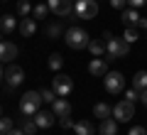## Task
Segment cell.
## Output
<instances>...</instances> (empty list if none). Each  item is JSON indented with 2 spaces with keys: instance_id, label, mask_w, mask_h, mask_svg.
I'll use <instances>...</instances> for the list:
<instances>
[{
  "instance_id": "6da1fadb",
  "label": "cell",
  "mask_w": 147,
  "mask_h": 135,
  "mask_svg": "<svg viewBox=\"0 0 147 135\" xmlns=\"http://www.w3.org/2000/svg\"><path fill=\"white\" fill-rule=\"evenodd\" d=\"M64 39H66V44L71 49H88L91 37L86 35V30H81V27H69L66 35H64Z\"/></svg>"
},
{
  "instance_id": "7a4b0ae2",
  "label": "cell",
  "mask_w": 147,
  "mask_h": 135,
  "mask_svg": "<svg viewBox=\"0 0 147 135\" xmlns=\"http://www.w3.org/2000/svg\"><path fill=\"white\" fill-rule=\"evenodd\" d=\"M42 106V94L39 91H25V96L20 98V111L22 115H34Z\"/></svg>"
},
{
  "instance_id": "3957f363",
  "label": "cell",
  "mask_w": 147,
  "mask_h": 135,
  "mask_svg": "<svg viewBox=\"0 0 147 135\" xmlns=\"http://www.w3.org/2000/svg\"><path fill=\"white\" fill-rule=\"evenodd\" d=\"M74 15L79 20H93L98 15V3L96 0H74Z\"/></svg>"
},
{
  "instance_id": "277c9868",
  "label": "cell",
  "mask_w": 147,
  "mask_h": 135,
  "mask_svg": "<svg viewBox=\"0 0 147 135\" xmlns=\"http://www.w3.org/2000/svg\"><path fill=\"white\" fill-rule=\"evenodd\" d=\"M127 52H130V44H127L123 37H120V39H115V37H113V39L108 42V52H105V54H108V59H105V62H115V59H123Z\"/></svg>"
},
{
  "instance_id": "5b68a950",
  "label": "cell",
  "mask_w": 147,
  "mask_h": 135,
  "mask_svg": "<svg viewBox=\"0 0 147 135\" xmlns=\"http://www.w3.org/2000/svg\"><path fill=\"white\" fill-rule=\"evenodd\" d=\"M103 86L108 94H123V88H125V79H123L120 71H108L103 76Z\"/></svg>"
},
{
  "instance_id": "8992f818",
  "label": "cell",
  "mask_w": 147,
  "mask_h": 135,
  "mask_svg": "<svg viewBox=\"0 0 147 135\" xmlns=\"http://www.w3.org/2000/svg\"><path fill=\"white\" fill-rule=\"evenodd\" d=\"M52 88H54V94H57L59 98H66V96L71 94V88H74V81L66 74H57V76L52 79Z\"/></svg>"
},
{
  "instance_id": "52a82bcc",
  "label": "cell",
  "mask_w": 147,
  "mask_h": 135,
  "mask_svg": "<svg viewBox=\"0 0 147 135\" xmlns=\"http://www.w3.org/2000/svg\"><path fill=\"white\" fill-rule=\"evenodd\" d=\"M132 115H135V103H130V101H120L113 108V118L118 123H127V120H132Z\"/></svg>"
},
{
  "instance_id": "ba28073f",
  "label": "cell",
  "mask_w": 147,
  "mask_h": 135,
  "mask_svg": "<svg viewBox=\"0 0 147 135\" xmlns=\"http://www.w3.org/2000/svg\"><path fill=\"white\" fill-rule=\"evenodd\" d=\"M3 79H5V86L12 91V88H17L22 81H25V71H22L17 64H10V66L5 69V76H3Z\"/></svg>"
},
{
  "instance_id": "9c48e42d",
  "label": "cell",
  "mask_w": 147,
  "mask_h": 135,
  "mask_svg": "<svg viewBox=\"0 0 147 135\" xmlns=\"http://www.w3.org/2000/svg\"><path fill=\"white\" fill-rule=\"evenodd\" d=\"M120 20L125 22L127 27H140V30H147V20L135 10V7H130V10H123V17H120Z\"/></svg>"
},
{
  "instance_id": "30bf717a",
  "label": "cell",
  "mask_w": 147,
  "mask_h": 135,
  "mask_svg": "<svg viewBox=\"0 0 147 135\" xmlns=\"http://www.w3.org/2000/svg\"><path fill=\"white\" fill-rule=\"evenodd\" d=\"M47 3H49V10L57 17H66L74 12V0H47Z\"/></svg>"
},
{
  "instance_id": "8fae6325",
  "label": "cell",
  "mask_w": 147,
  "mask_h": 135,
  "mask_svg": "<svg viewBox=\"0 0 147 135\" xmlns=\"http://www.w3.org/2000/svg\"><path fill=\"white\" fill-rule=\"evenodd\" d=\"M88 74H91V76L103 79L105 74H108V62H105V59H100V57L91 59V64H88Z\"/></svg>"
},
{
  "instance_id": "7c38bea8",
  "label": "cell",
  "mask_w": 147,
  "mask_h": 135,
  "mask_svg": "<svg viewBox=\"0 0 147 135\" xmlns=\"http://www.w3.org/2000/svg\"><path fill=\"white\" fill-rule=\"evenodd\" d=\"M34 120H37L39 128H52L54 120H57V113H54V111H37V113H34Z\"/></svg>"
},
{
  "instance_id": "4fadbf2b",
  "label": "cell",
  "mask_w": 147,
  "mask_h": 135,
  "mask_svg": "<svg viewBox=\"0 0 147 135\" xmlns=\"http://www.w3.org/2000/svg\"><path fill=\"white\" fill-rule=\"evenodd\" d=\"M52 111L57 113V118H69V115H71V103H69L66 98H57Z\"/></svg>"
},
{
  "instance_id": "5bb4252c",
  "label": "cell",
  "mask_w": 147,
  "mask_h": 135,
  "mask_svg": "<svg viewBox=\"0 0 147 135\" xmlns=\"http://www.w3.org/2000/svg\"><path fill=\"white\" fill-rule=\"evenodd\" d=\"M98 133L100 135H115L118 133V120L115 118H103L98 125Z\"/></svg>"
},
{
  "instance_id": "9a60e30c",
  "label": "cell",
  "mask_w": 147,
  "mask_h": 135,
  "mask_svg": "<svg viewBox=\"0 0 147 135\" xmlns=\"http://www.w3.org/2000/svg\"><path fill=\"white\" fill-rule=\"evenodd\" d=\"M17 57V47L12 42H0V59H5V62H12Z\"/></svg>"
},
{
  "instance_id": "2e32d148",
  "label": "cell",
  "mask_w": 147,
  "mask_h": 135,
  "mask_svg": "<svg viewBox=\"0 0 147 135\" xmlns=\"http://www.w3.org/2000/svg\"><path fill=\"white\" fill-rule=\"evenodd\" d=\"M37 32V20L34 17H25V20L20 22V35L22 37H32Z\"/></svg>"
},
{
  "instance_id": "e0dca14e",
  "label": "cell",
  "mask_w": 147,
  "mask_h": 135,
  "mask_svg": "<svg viewBox=\"0 0 147 135\" xmlns=\"http://www.w3.org/2000/svg\"><path fill=\"white\" fill-rule=\"evenodd\" d=\"M88 52L93 54V57H103V54L108 52V44H105L103 39H91L88 42Z\"/></svg>"
},
{
  "instance_id": "ac0fdd59",
  "label": "cell",
  "mask_w": 147,
  "mask_h": 135,
  "mask_svg": "<svg viewBox=\"0 0 147 135\" xmlns=\"http://www.w3.org/2000/svg\"><path fill=\"white\" fill-rule=\"evenodd\" d=\"M74 133L76 135H93L96 128H93V123H88V120H79V123H74Z\"/></svg>"
},
{
  "instance_id": "d6986e66",
  "label": "cell",
  "mask_w": 147,
  "mask_h": 135,
  "mask_svg": "<svg viewBox=\"0 0 147 135\" xmlns=\"http://www.w3.org/2000/svg\"><path fill=\"white\" fill-rule=\"evenodd\" d=\"M132 88H135V91H145L147 88V71H137L135 76H132Z\"/></svg>"
},
{
  "instance_id": "ffe728a7",
  "label": "cell",
  "mask_w": 147,
  "mask_h": 135,
  "mask_svg": "<svg viewBox=\"0 0 147 135\" xmlns=\"http://www.w3.org/2000/svg\"><path fill=\"white\" fill-rule=\"evenodd\" d=\"M110 113H113V108H110L108 103H96L93 106V115H96V118H100V120L110 118Z\"/></svg>"
},
{
  "instance_id": "44dd1931",
  "label": "cell",
  "mask_w": 147,
  "mask_h": 135,
  "mask_svg": "<svg viewBox=\"0 0 147 135\" xmlns=\"http://www.w3.org/2000/svg\"><path fill=\"white\" fill-rule=\"evenodd\" d=\"M22 130H25V135H34L37 130H39V125H37V120H34V118L25 115V118H22Z\"/></svg>"
},
{
  "instance_id": "7402d4cb",
  "label": "cell",
  "mask_w": 147,
  "mask_h": 135,
  "mask_svg": "<svg viewBox=\"0 0 147 135\" xmlns=\"http://www.w3.org/2000/svg\"><path fill=\"white\" fill-rule=\"evenodd\" d=\"M47 12H49V3H39V5L32 7V17H34V20H44Z\"/></svg>"
},
{
  "instance_id": "603a6c76",
  "label": "cell",
  "mask_w": 147,
  "mask_h": 135,
  "mask_svg": "<svg viewBox=\"0 0 147 135\" xmlns=\"http://www.w3.org/2000/svg\"><path fill=\"white\" fill-rule=\"evenodd\" d=\"M17 27V20L12 15H5V17H0V30L3 32H12Z\"/></svg>"
},
{
  "instance_id": "cb8c5ba5",
  "label": "cell",
  "mask_w": 147,
  "mask_h": 135,
  "mask_svg": "<svg viewBox=\"0 0 147 135\" xmlns=\"http://www.w3.org/2000/svg\"><path fill=\"white\" fill-rule=\"evenodd\" d=\"M49 66H52L54 71H59V69L64 66V57H61V54H57V52H54L52 57H49Z\"/></svg>"
},
{
  "instance_id": "d4e9b609",
  "label": "cell",
  "mask_w": 147,
  "mask_h": 135,
  "mask_svg": "<svg viewBox=\"0 0 147 135\" xmlns=\"http://www.w3.org/2000/svg\"><path fill=\"white\" fill-rule=\"evenodd\" d=\"M17 12H20L22 17H27L32 12V5H30V0H17Z\"/></svg>"
},
{
  "instance_id": "484cf974",
  "label": "cell",
  "mask_w": 147,
  "mask_h": 135,
  "mask_svg": "<svg viewBox=\"0 0 147 135\" xmlns=\"http://www.w3.org/2000/svg\"><path fill=\"white\" fill-rule=\"evenodd\" d=\"M39 94H42V101H44V103H54V101L59 98V96L54 94V88H42Z\"/></svg>"
},
{
  "instance_id": "4316f807",
  "label": "cell",
  "mask_w": 147,
  "mask_h": 135,
  "mask_svg": "<svg viewBox=\"0 0 147 135\" xmlns=\"http://www.w3.org/2000/svg\"><path fill=\"white\" fill-rule=\"evenodd\" d=\"M12 130V120L7 118V115H3V118H0V135H7Z\"/></svg>"
},
{
  "instance_id": "83f0119b",
  "label": "cell",
  "mask_w": 147,
  "mask_h": 135,
  "mask_svg": "<svg viewBox=\"0 0 147 135\" xmlns=\"http://www.w3.org/2000/svg\"><path fill=\"white\" fill-rule=\"evenodd\" d=\"M123 39H125L127 44L137 42V27H127V30H125V35H123Z\"/></svg>"
},
{
  "instance_id": "f1b7e54d",
  "label": "cell",
  "mask_w": 147,
  "mask_h": 135,
  "mask_svg": "<svg viewBox=\"0 0 147 135\" xmlns=\"http://www.w3.org/2000/svg\"><path fill=\"white\" fill-rule=\"evenodd\" d=\"M47 35L52 37V39H57V37L61 35V25H59V22H54V25H49V30H47Z\"/></svg>"
},
{
  "instance_id": "f546056e",
  "label": "cell",
  "mask_w": 147,
  "mask_h": 135,
  "mask_svg": "<svg viewBox=\"0 0 147 135\" xmlns=\"http://www.w3.org/2000/svg\"><path fill=\"white\" fill-rule=\"evenodd\" d=\"M125 101H130V103H135V101H140V91H135V88H130V91H125Z\"/></svg>"
},
{
  "instance_id": "4dcf8cb0",
  "label": "cell",
  "mask_w": 147,
  "mask_h": 135,
  "mask_svg": "<svg viewBox=\"0 0 147 135\" xmlns=\"http://www.w3.org/2000/svg\"><path fill=\"white\" fill-rule=\"evenodd\" d=\"M127 135H147V130L142 128V125H135V128H132V130H130Z\"/></svg>"
},
{
  "instance_id": "1f68e13d",
  "label": "cell",
  "mask_w": 147,
  "mask_h": 135,
  "mask_svg": "<svg viewBox=\"0 0 147 135\" xmlns=\"http://www.w3.org/2000/svg\"><path fill=\"white\" fill-rule=\"evenodd\" d=\"M59 125L61 128H74V120L71 118H59Z\"/></svg>"
},
{
  "instance_id": "d6a6232c",
  "label": "cell",
  "mask_w": 147,
  "mask_h": 135,
  "mask_svg": "<svg viewBox=\"0 0 147 135\" xmlns=\"http://www.w3.org/2000/svg\"><path fill=\"white\" fill-rule=\"evenodd\" d=\"M125 3H127V0H110V5L115 7V10H123V7H125Z\"/></svg>"
},
{
  "instance_id": "836d02e7",
  "label": "cell",
  "mask_w": 147,
  "mask_h": 135,
  "mask_svg": "<svg viewBox=\"0 0 147 135\" xmlns=\"http://www.w3.org/2000/svg\"><path fill=\"white\" fill-rule=\"evenodd\" d=\"M127 3H130L135 10H137V7H142V5H147V0H127Z\"/></svg>"
},
{
  "instance_id": "e575fe53",
  "label": "cell",
  "mask_w": 147,
  "mask_h": 135,
  "mask_svg": "<svg viewBox=\"0 0 147 135\" xmlns=\"http://www.w3.org/2000/svg\"><path fill=\"white\" fill-rule=\"evenodd\" d=\"M100 39H103V42H105V44H108V42H110V39H113V35H110V32H103V37H100Z\"/></svg>"
},
{
  "instance_id": "d590c367",
  "label": "cell",
  "mask_w": 147,
  "mask_h": 135,
  "mask_svg": "<svg viewBox=\"0 0 147 135\" xmlns=\"http://www.w3.org/2000/svg\"><path fill=\"white\" fill-rule=\"evenodd\" d=\"M7 135H25V130H22V128H20V130H17V128H12Z\"/></svg>"
},
{
  "instance_id": "8d00e7d4",
  "label": "cell",
  "mask_w": 147,
  "mask_h": 135,
  "mask_svg": "<svg viewBox=\"0 0 147 135\" xmlns=\"http://www.w3.org/2000/svg\"><path fill=\"white\" fill-rule=\"evenodd\" d=\"M140 101H142V106H147V88H145V91L140 94Z\"/></svg>"
},
{
  "instance_id": "74e56055",
  "label": "cell",
  "mask_w": 147,
  "mask_h": 135,
  "mask_svg": "<svg viewBox=\"0 0 147 135\" xmlns=\"http://www.w3.org/2000/svg\"><path fill=\"white\" fill-rule=\"evenodd\" d=\"M3 76H5V71H3V64H0V81H3Z\"/></svg>"
},
{
  "instance_id": "f35d334b",
  "label": "cell",
  "mask_w": 147,
  "mask_h": 135,
  "mask_svg": "<svg viewBox=\"0 0 147 135\" xmlns=\"http://www.w3.org/2000/svg\"><path fill=\"white\" fill-rule=\"evenodd\" d=\"M0 42H3V30H0Z\"/></svg>"
},
{
  "instance_id": "ab89813d",
  "label": "cell",
  "mask_w": 147,
  "mask_h": 135,
  "mask_svg": "<svg viewBox=\"0 0 147 135\" xmlns=\"http://www.w3.org/2000/svg\"><path fill=\"white\" fill-rule=\"evenodd\" d=\"M0 118H3V108H0Z\"/></svg>"
}]
</instances>
